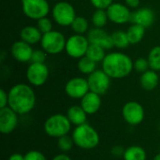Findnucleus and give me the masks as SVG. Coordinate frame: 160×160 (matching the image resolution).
I'll return each instance as SVG.
<instances>
[{
    "mask_svg": "<svg viewBox=\"0 0 160 160\" xmlns=\"http://www.w3.org/2000/svg\"><path fill=\"white\" fill-rule=\"evenodd\" d=\"M67 39L65 36L56 30H52L49 33L43 34L40 45L42 50H44L48 54H58L65 51Z\"/></svg>",
    "mask_w": 160,
    "mask_h": 160,
    "instance_id": "39448f33",
    "label": "nucleus"
},
{
    "mask_svg": "<svg viewBox=\"0 0 160 160\" xmlns=\"http://www.w3.org/2000/svg\"><path fill=\"white\" fill-rule=\"evenodd\" d=\"M52 160H72L69 156H68L67 154L63 153V154H58L55 157H53V158Z\"/></svg>",
    "mask_w": 160,
    "mask_h": 160,
    "instance_id": "58836bf2",
    "label": "nucleus"
},
{
    "mask_svg": "<svg viewBox=\"0 0 160 160\" xmlns=\"http://www.w3.org/2000/svg\"><path fill=\"white\" fill-rule=\"evenodd\" d=\"M87 81L91 92L98 94L99 96H103L111 87L112 78L103 69H97L88 75Z\"/></svg>",
    "mask_w": 160,
    "mask_h": 160,
    "instance_id": "9b49d317",
    "label": "nucleus"
},
{
    "mask_svg": "<svg viewBox=\"0 0 160 160\" xmlns=\"http://www.w3.org/2000/svg\"><path fill=\"white\" fill-rule=\"evenodd\" d=\"M109 21L106 9H96L92 15V22L95 27L103 28Z\"/></svg>",
    "mask_w": 160,
    "mask_h": 160,
    "instance_id": "cd10ccee",
    "label": "nucleus"
},
{
    "mask_svg": "<svg viewBox=\"0 0 160 160\" xmlns=\"http://www.w3.org/2000/svg\"><path fill=\"white\" fill-rule=\"evenodd\" d=\"M74 145L75 144H74L73 139L68 134L65 135V136H62V137L57 139V147L63 153L69 152L73 148Z\"/></svg>",
    "mask_w": 160,
    "mask_h": 160,
    "instance_id": "c756f323",
    "label": "nucleus"
},
{
    "mask_svg": "<svg viewBox=\"0 0 160 160\" xmlns=\"http://www.w3.org/2000/svg\"><path fill=\"white\" fill-rule=\"evenodd\" d=\"M105 49L98 46V45H96V44H91L89 45L88 49H87V52H86V54L85 56H87L88 58H90L91 60L95 61L96 63H98V62H102L106 56V52H105Z\"/></svg>",
    "mask_w": 160,
    "mask_h": 160,
    "instance_id": "b1692460",
    "label": "nucleus"
},
{
    "mask_svg": "<svg viewBox=\"0 0 160 160\" xmlns=\"http://www.w3.org/2000/svg\"><path fill=\"white\" fill-rule=\"evenodd\" d=\"M159 128H160V127H159Z\"/></svg>",
    "mask_w": 160,
    "mask_h": 160,
    "instance_id": "79ce46f5",
    "label": "nucleus"
},
{
    "mask_svg": "<svg viewBox=\"0 0 160 160\" xmlns=\"http://www.w3.org/2000/svg\"><path fill=\"white\" fill-rule=\"evenodd\" d=\"M78 69L82 74L85 75H90L94 71L97 70V63L87 56H83L79 59L78 64H77Z\"/></svg>",
    "mask_w": 160,
    "mask_h": 160,
    "instance_id": "393cba45",
    "label": "nucleus"
},
{
    "mask_svg": "<svg viewBox=\"0 0 160 160\" xmlns=\"http://www.w3.org/2000/svg\"><path fill=\"white\" fill-rule=\"evenodd\" d=\"M24 160H47V158L38 150H31L24 155Z\"/></svg>",
    "mask_w": 160,
    "mask_h": 160,
    "instance_id": "72a5a7b5",
    "label": "nucleus"
},
{
    "mask_svg": "<svg viewBox=\"0 0 160 160\" xmlns=\"http://www.w3.org/2000/svg\"><path fill=\"white\" fill-rule=\"evenodd\" d=\"M112 42L114 47L118 49H126L129 46L130 42L128 38L127 32L123 30H116L112 34Z\"/></svg>",
    "mask_w": 160,
    "mask_h": 160,
    "instance_id": "a878e982",
    "label": "nucleus"
},
{
    "mask_svg": "<svg viewBox=\"0 0 160 160\" xmlns=\"http://www.w3.org/2000/svg\"><path fill=\"white\" fill-rule=\"evenodd\" d=\"M70 121L71 125L74 127L82 126L87 123V113L82 108L81 105H72L68 108L66 114Z\"/></svg>",
    "mask_w": 160,
    "mask_h": 160,
    "instance_id": "6ab92c4d",
    "label": "nucleus"
},
{
    "mask_svg": "<svg viewBox=\"0 0 160 160\" xmlns=\"http://www.w3.org/2000/svg\"><path fill=\"white\" fill-rule=\"evenodd\" d=\"M109 21L115 24H125L131 19L132 12L126 4L112 3L107 9Z\"/></svg>",
    "mask_w": 160,
    "mask_h": 160,
    "instance_id": "ddd939ff",
    "label": "nucleus"
},
{
    "mask_svg": "<svg viewBox=\"0 0 160 160\" xmlns=\"http://www.w3.org/2000/svg\"><path fill=\"white\" fill-rule=\"evenodd\" d=\"M125 3L129 8H138L141 4V0H125Z\"/></svg>",
    "mask_w": 160,
    "mask_h": 160,
    "instance_id": "4c0bfd02",
    "label": "nucleus"
},
{
    "mask_svg": "<svg viewBox=\"0 0 160 160\" xmlns=\"http://www.w3.org/2000/svg\"><path fill=\"white\" fill-rule=\"evenodd\" d=\"M42 35L43 34L39 31V29L37 26H33V25L25 26L20 32L21 40L30 45H34L37 44L38 42H40Z\"/></svg>",
    "mask_w": 160,
    "mask_h": 160,
    "instance_id": "412c9836",
    "label": "nucleus"
},
{
    "mask_svg": "<svg viewBox=\"0 0 160 160\" xmlns=\"http://www.w3.org/2000/svg\"><path fill=\"white\" fill-rule=\"evenodd\" d=\"M8 160H24V156L20 153H14L8 158Z\"/></svg>",
    "mask_w": 160,
    "mask_h": 160,
    "instance_id": "ea45409f",
    "label": "nucleus"
},
{
    "mask_svg": "<svg viewBox=\"0 0 160 160\" xmlns=\"http://www.w3.org/2000/svg\"><path fill=\"white\" fill-rule=\"evenodd\" d=\"M52 19L60 26H70L75 20L76 11L74 7L67 2L60 1L57 2L52 8Z\"/></svg>",
    "mask_w": 160,
    "mask_h": 160,
    "instance_id": "423d86ee",
    "label": "nucleus"
},
{
    "mask_svg": "<svg viewBox=\"0 0 160 160\" xmlns=\"http://www.w3.org/2000/svg\"><path fill=\"white\" fill-rule=\"evenodd\" d=\"M150 65V68L155 71H160V46L154 47L148 54L147 57Z\"/></svg>",
    "mask_w": 160,
    "mask_h": 160,
    "instance_id": "c85d7f7f",
    "label": "nucleus"
},
{
    "mask_svg": "<svg viewBox=\"0 0 160 160\" xmlns=\"http://www.w3.org/2000/svg\"><path fill=\"white\" fill-rule=\"evenodd\" d=\"M70 26L73 32L79 35H83L85 33H88L89 30V22L87 19L82 16H77Z\"/></svg>",
    "mask_w": 160,
    "mask_h": 160,
    "instance_id": "bb28decb",
    "label": "nucleus"
},
{
    "mask_svg": "<svg viewBox=\"0 0 160 160\" xmlns=\"http://www.w3.org/2000/svg\"><path fill=\"white\" fill-rule=\"evenodd\" d=\"M34 50L31 45L22 41H15L10 48V53L12 57L20 63H27L31 61V57Z\"/></svg>",
    "mask_w": 160,
    "mask_h": 160,
    "instance_id": "dca6fc26",
    "label": "nucleus"
},
{
    "mask_svg": "<svg viewBox=\"0 0 160 160\" xmlns=\"http://www.w3.org/2000/svg\"><path fill=\"white\" fill-rule=\"evenodd\" d=\"M37 27L39 29V31L42 34L49 33V32L52 31V22L48 17H43L39 20H38Z\"/></svg>",
    "mask_w": 160,
    "mask_h": 160,
    "instance_id": "7c9ffc66",
    "label": "nucleus"
},
{
    "mask_svg": "<svg viewBox=\"0 0 160 160\" xmlns=\"http://www.w3.org/2000/svg\"><path fill=\"white\" fill-rule=\"evenodd\" d=\"M8 106V93L4 89H0V109Z\"/></svg>",
    "mask_w": 160,
    "mask_h": 160,
    "instance_id": "c9c22d12",
    "label": "nucleus"
},
{
    "mask_svg": "<svg viewBox=\"0 0 160 160\" xmlns=\"http://www.w3.org/2000/svg\"><path fill=\"white\" fill-rule=\"evenodd\" d=\"M87 38L91 44L98 45L105 50H111L114 47L112 35L107 33L103 28L94 27L87 33Z\"/></svg>",
    "mask_w": 160,
    "mask_h": 160,
    "instance_id": "2eb2a0df",
    "label": "nucleus"
},
{
    "mask_svg": "<svg viewBox=\"0 0 160 160\" xmlns=\"http://www.w3.org/2000/svg\"><path fill=\"white\" fill-rule=\"evenodd\" d=\"M71 127L72 125L67 115L55 113L46 119L43 125V129L49 137L58 139L62 136L68 135L71 130Z\"/></svg>",
    "mask_w": 160,
    "mask_h": 160,
    "instance_id": "20e7f679",
    "label": "nucleus"
},
{
    "mask_svg": "<svg viewBox=\"0 0 160 160\" xmlns=\"http://www.w3.org/2000/svg\"><path fill=\"white\" fill-rule=\"evenodd\" d=\"M90 2L96 9H107L113 3V0H90Z\"/></svg>",
    "mask_w": 160,
    "mask_h": 160,
    "instance_id": "f704fd0d",
    "label": "nucleus"
},
{
    "mask_svg": "<svg viewBox=\"0 0 160 160\" xmlns=\"http://www.w3.org/2000/svg\"><path fill=\"white\" fill-rule=\"evenodd\" d=\"M50 75L49 68L45 63H31L26 69V80L30 85L42 86L48 81Z\"/></svg>",
    "mask_w": 160,
    "mask_h": 160,
    "instance_id": "9d476101",
    "label": "nucleus"
},
{
    "mask_svg": "<svg viewBox=\"0 0 160 160\" xmlns=\"http://www.w3.org/2000/svg\"><path fill=\"white\" fill-rule=\"evenodd\" d=\"M154 160H160V153H159V154H158V155H156V156H155V158H154Z\"/></svg>",
    "mask_w": 160,
    "mask_h": 160,
    "instance_id": "a19ab883",
    "label": "nucleus"
},
{
    "mask_svg": "<svg viewBox=\"0 0 160 160\" xmlns=\"http://www.w3.org/2000/svg\"><path fill=\"white\" fill-rule=\"evenodd\" d=\"M159 82V77L158 72L153 69H148L147 71L142 73L140 77V84L142 89L145 91H153L155 90Z\"/></svg>",
    "mask_w": 160,
    "mask_h": 160,
    "instance_id": "aec40b11",
    "label": "nucleus"
},
{
    "mask_svg": "<svg viewBox=\"0 0 160 160\" xmlns=\"http://www.w3.org/2000/svg\"><path fill=\"white\" fill-rule=\"evenodd\" d=\"M156 20V14L153 9L149 8H141L132 12L130 22L132 23H136L143 26L144 28H148L153 25Z\"/></svg>",
    "mask_w": 160,
    "mask_h": 160,
    "instance_id": "f3484780",
    "label": "nucleus"
},
{
    "mask_svg": "<svg viewBox=\"0 0 160 160\" xmlns=\"http://www.w3.org/2000/svg\"><path fill=\"white\" fill-rule=\"evenodd\" d=\"M18 115L8 106L0 109V132L3 135L11 134L16 129L19 123Z\"/></svg>",
    "mask_w": 160,
    "mask_h": 160,
    "instance_id": "4468645a",
    "label": "nucleus"
},
{
    "mask_svg": "<svg viewBox=\"0 0 160 160\" xmlns=\"http://www.w3.org/2000/svg\"><path fill=\"white\" fill-rule=\"evenodd\" d=\"M125 150L126 149H124L122 146H120V145H115V146H113L112 148V155L113 156V157H115V158H123V156H124V153H125Z\"/></svg>",
    "mask_w": 160,
    "mask_h": 160,
    "instance_id": "e433bc0d",
    "label": "nucleus"
},
{
    "mask_svg": "<svg viewBox=\"0 0 160 160\" xmlns=\"http://www.w3.org/2000/svg\"><path fill=\"white\" fill-rule=\"evenodd\" d=\"M89 45L90 42L87 37L83 35L74 34L67 39L65 51L68 56L80 59L85 56Z\"/></svg>",
    "mask_w": 160,
    "mask_h": 160,
    "instance_id": "6e6552de",
    "label": "nucleus"
},
{
    "mask_svg": "<svg viewBox=\"0 0 160 160\" xmlns=\"http://www.w3.org/2000/svg\"><path fill=\"white\" fill-rule=\"evenodd\" d=\"M71 137L75 146L83 150L95 149L100 142V137L98 130L87 123L75 127Z\"/></svg>",
    "mask_w": 160,
    "mask_h": 160,
    "instance_id": "7ed1b4c3",
    "label": "nucleus"
},
{
    "mask_svg": "<svg viewBox=\"0 0 160 160\" xmlns=\"http://www.w3.org/2000/svg\"><path fill=\"white\" fill-rule=\"evenodd\" d=\"M24 15L32 20H39L50 13V5L47 0H21Z\"/></svg>",
    "mask_w": 160,
    "mask_h": 160,
    "instance_id": "0eeeda50",
    "label": "nucleus"
},
{
    "mask_svg": "<svg viewBox=\"0 0 160 160\" xmlns=\"http://www.w3.org/2000/svg\"><path fill=\"white\" fill-rule=\"evenodd\" d=\"M8 93V107L19 115H25L31 112L37 102L34 89L26 83L13 85Z\"/></svg>",
    "mask_w": 160,
    "mask_h": 160,
    "instance_id": "f257e3e1",
    "label": "nucleus"
},
{
    "mask_svg": "<svg viewBox=\"0 0 160 160\" xmlns=\"http://www.w3.org/2000/svg\"><path fill=\"white\" fill-rule=\"evenodd\" d=\"M127 34H128V40H129L130 44H138L144 38L145 28L143 26H142V25L132 23L128 27V29L127 31Z\"/></svg>",
    "mask_w": 160,
    "mask_h": 160,
    "instance_id": "5701e85b",
    "label": "nucleus"
},
{
    "mask_svg": "<svg viewBox=\"0 0 160 160\" xmlns=\"http://www.w3.org/2000/svg\"><path fill=\"white\" fill-rule=\"evenodd\" d=\"M124 160H146L147 154L146 151L140 145H131L125 150Z\"/></svg>",
    "mask_w": 160,
    "mask_h": 160,
    "instance_id": "4be33fe9",
    "label": "nucleus"
},
{
    "mask_svg": "<svg viewBox=\"0 0 160 160\" xmlns=\"http://www.w3.org/2000/svg\"><path fill=\"white\" fill-rule=\"evenodd\" d=\"M102 63V69L112 79H124L134 68V62L128 54L119 52L107 53Z\"/></svg>",
    "mask_w": 160,
    "mask_h": 160,
    "instance_id": "f03ea898",
    "label": "nucleus"
},
{
    "mask_svg": "<svg viewBox=\"0 0 160 160\" xmlns=\"http://www.w3.org/2000/svg\"><path fill=\"white\" fill-rule=\"evenodd\" d=\"M122 116L129 126H139L143 122L145 117L144 108L137 101H128L122 108Z\"/></svg>",
    "mask_w": 160,
    "mask_h": 160,
    "instance_id": "1a4fd4ad",
    "label": "nucleus"
},
{
    "mask_svg": "<svg viewBox=\"0 0 160 160\" xmlns=\"http://www.w3.org/2000/svg\"><path fill=\"white\" fill-rule=\"evenodd\" d=\"M134 68L136 69V71H138L140 73H143V72L147 71L148 69H150V65H149L148 59L144 58V57L137 58L134 62Z\"/></svg>",
    "mask_w": 160,
    "mask_h": 160,
    "instance_id": "2f4dec72",
    "label": "nucleus"
},
{
    "mask_svg": "<svg viewBox=\"0 0 160 160\" xmlns=\"http://www.w3.org/2000/svg\"><path fill=\"white\" fill-rule=\"evenodd\" d=\"M90 91L87 79L74 77L68 80L65 85V93L73 99H82Z\"/></svg>",
    "mask_w": 160,
    "mask_h": 160,
    "instance_id": "f8f14e48",
    "label": "nucleus"
},
{
    "mask_svg": "<svg viewBox=\"0 0 160 160\" xmlns=\"http://www.w3.org/2000/svg\"><path fill=\"white\" fill-rule=\"evenodd\" d=\"M101 96L96 94L94 92L89 91L82 99H81V106L85 111L88 115H93L97 113L100 107H101Z\"/></svg>",
    "mask_w": 160,
    "mask_h": 160,
    "instance_id": "a211bd4d",
    "label": "nucleus"
},
{
    "mask_svg": "<svg viewBox=\"0 0 160 160\" xmlns=\"http://www.w3.org/2000/svg\"><path fill=\"white\" fill-rule=\"evenodd\" d=\"M47 52L44 50H34L32 57H31V63H45Z\"/></svg>",
    "mask_w": 160,
    "mask_h": 160,
    "instance_id": "473e14b6",
    "label": "nucleus"
}]
</instances>
